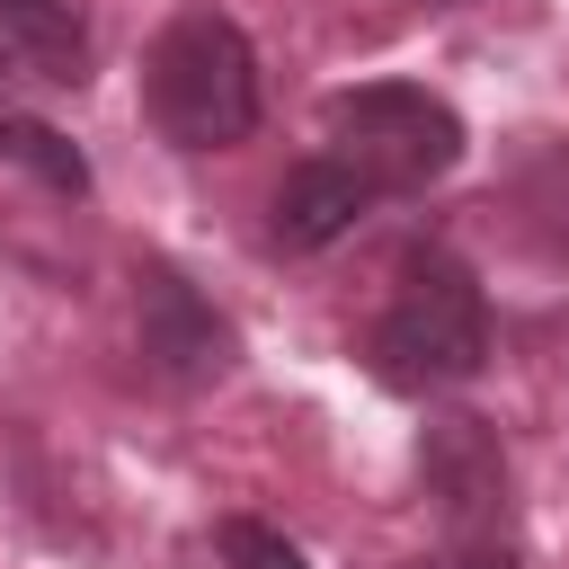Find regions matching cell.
Instances as JSON below:
<instances>
[{"label": "cell", "mask_w": 569, "mask_h": 569, "mask_svg": "<svg viewBox=\"0 0 569 569\" xmlns=\"http://www.w3.org/2000/svg\"><path fill=\"white\" fill-rule=\"evenodd\" d=\"M142 107L178 151H231L258 133V53L240 36V18L222 9H178L151 36L142 62Z\"/></svg>", "instance_id": "6da1fadb"}, {"label": "cell", "mask_w": 569, "mask_h": 569, "mask_svg": "<svg viewBox=\"0 0 569 569\" xmlns=\"http://www.w3.org/2000/svg\"><path fill=\"white\" fill-rule=\"evenodd\" d=\"M373 373L391 391H462L489 365V293L453 249H418L400 267V293L382 302L365 338Z\"/></svg>", "instance_id": "7a4b0ae2"}, {"label": "cell", "mask_w": 569, "mask_h": 569, "mask_svg": "<svg viewBox=\"0 0 569 569\" xmlns=\"http://www.w3.org/2000/svg\"><path fill=\"white\" fill-rule=\"evenodd\" d=\"M320 116H329V133L347 142L338 160H356L382 196H418V187H436V178L462 160V116H453L436 89H418V80L338 89Z\"/></svg>", "instance_id": "3957f363"}, {"label": "cell", "mask_w": 569, "mask_h": 569, "mask_svg": "<svg viewBox=\"0 0 569 569\" xmlns=\"http://www.w3.org/2000/svg\"><path fill=\"white\" fill-rule=\"evenodd\" d=\"M133 347H142V365H151L160 382H178V391H204V382H222V373L240 365V329H231L169 258H142V267H133Z\"/></svg>", "instance_id": "277c9868"}, {"label": "cell", "mask_w": 569, "mask_h": 569, "mask_svg": "<svg viewBox=\"0 0 569 569\" xmlns=\"http://www.w3.org/2000/svg\"><path fill=\"white\" fill-rule=\"evenodd\" d=\"M418 489L436 498L445 533H516V489H507L498 427L471 418V409L427 418V436H418Z\"/></svg>", "instance_id": "5b68a950"}, {"label": "cell", "mask_w": 569, "mask_h": 569, "mask_svg": "<svg viewBox=\"0 0 569 569\" xmlns=\"http://www.w3.org/2000/svg\"><path fill=\"white\" fill-rule=\"evenodd\" d=\"M373 204H382V187H373L356 160L320 151V160H293V169H284V187H276V204H267V240H276L284 258H311V249L347 240Z\"/></svg>", "instance_id": "8992f818"}, {"label": "cell", "mask_w": 569, "mask_h": 569, "mask_svg": "<svg viewBox=\"0 0 569 569\" xmlns=\"http://www.w3.org/2000/svg\"><path fill=\"white\" fill-rule=\"evenodd\" d=\"M0 71L80 89L89 80V9L80 0H0Z\"/></svg>", "instance_id": "52a82bcc"}, {"label": "cell", "mask_w": 569, "mask_h": 569, "mask_svg": "<svg viewBox=\"0 0 569 569\" xmlns=\"http://www.w3.org/2000/svg\"><path fill=\"white\" fill-rule=\"evenodd\" d=\"M0 160L36 169L53 196H89V160H80V142H62V133L36 124V116H0Z\"/></svg>", "instance_id": "ba28073f"}, {"label": "cell", "mask_w": 569, "mask_h": 569, "mask_svg": "<svg viewBox=\"0 0 569 569\" xmlns=\"http://www.w3.org/2000/svg\"><path fill=\"white\" fill-rule=\"evenodd\" d=\"M213 542H222V560L231 569H311L302 560V542H284L276 525H258V516H222L213 525Z\"/></svg>", "instance_id": "9c48e42d"}, {"label": "cell", "mask_w": 569, "mask_h": 569, "mask_svg": "<svg viewBox=\"0 0 569 569\" xmlns=\"http://www.w3.org/2000/svg\"><path fill=\"white\" fill-rule=\"evenodd\" d=\"M418 569H525V533H445V551Z\"/></svg>", "instance_id": "30bf717a"}]
</instances>
